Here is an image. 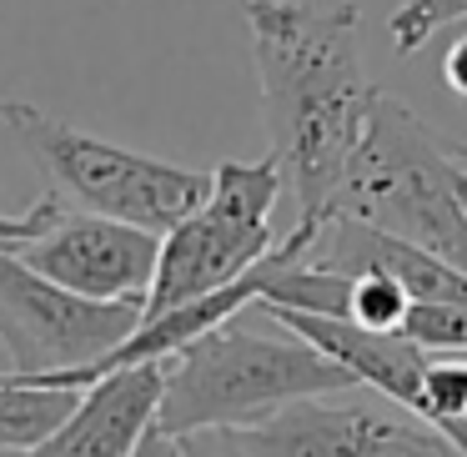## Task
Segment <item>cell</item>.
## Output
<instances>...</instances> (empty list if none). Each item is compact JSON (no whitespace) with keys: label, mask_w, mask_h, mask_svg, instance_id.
Masks as SVG:
<instances>
[{"label":"cell","mask_w":467,"mask_h":457,"mask_svg":"<svg viewBox=\"0 0 467 457\" xmlns=\"http://www.w3.org/2000/svg\"><path fill=\"white\" fill-rule=\"evenodd\" d=\"M242 16L262 86L266 156L296 202L292 232L317 236V226L337 212L342 176L362 141L367 101L377 91L362 76V5L246 0Z\"/></svg>","instance_id":"obj_1"},{"label":"cell","mask_w":467,"mask_h":457,"mask_svg":"<svg viewBox=\"0 0 467 457\" xmlns=\"http://www.w3.org/2000/svg\"><path fill=\"white\" fill-rule=\"evenodd\" d=\"M467 171V146L447 141L407 101L372 91L362 141L342 176L332 216L387 232L407 246L442 256L467 276V216L457 202V176Z\"/></svg>","instance_id":"obj_2"},{"label":"cell","mask_w":467,"mask_h":457,"mask_svg":"<svg viewBox=\"0 0 467 457\" xmlns=\"http://www.w3.org/2000/svg\"><path fill=\"white\" fill-rule=\"evenodd\" d=\"M352 387V372H342L332 357L306 347L302 337H262L226 322L166 362L151 427L166 437L206 432V427L242 432L292 402L337 397Z\"/></svg>","instance_id":"obj_3"},{"label":"cell","mask_w":467,"mask_h":457,"mask_svg":"<svg viewBox=\"0 0 467 457\" xmlns=\"http://www.w3.org/2000/svg\"><path fill=\"white\" fill-rule=\"evenodd\" d=\"M0 126L11 131L21 156L36 166V176L51 186L46 196H56L66 212L111 216V222L166 236L176 222H186L206 202V186H212L206 171L101 141V136L61 121L56 111H46L36 101H11L5 96L0 101Z\"/></svg>","instance_id":"obj_4"},{"label":"cell","mask_w":467,"mask_h":457,"mask_svg":"<svg viewBox=\"0 0 467 457\" xmlns=\"http://www.w3.org/2000/svg\"><path fill=\"white\" fill-rule=\"evenodd\" d=\"M282 192L286 186L272 156L216 166L206 202L161 236V256H156V276L141 302V317L171 312L182 302H196V296H212L222 286L242 282L276 246L272 212Z\"/></svg>","instance_id":"obj_5"},{"label":"cell","mask_w":467,"mask_h":457,"mask_svg":"<svg viewBox=\"0 0 467 457\" xmlns=\"http://www.w3.org/2000/svg\"><path fill=\"white\" fill-rule=\"evenodd\" d=\"M141 327V302H86L36 276L11 246H0V347L11 372L41 377L91 367Z\"/></svg>","instance_id":"obj_6"},{"label":"cell","mask_w":467,"mask_h":457,"mask_svg":"<svg viewBox=\"0 0 467 457\" xmlns=\"http://www.w3.org/2000/svg\"><path fill=\"white\" fill-rule=\"evenodd\" d=\"M236 442L246 447V457H467L422 417L372 397H306L272 412L266 422L242 427Z\"/></svg>","instance_id":"obj_7"},{"label":"cell","mask_w":467,"mask_h":457,"mask_svg":"<svg viewBox=\"0 0 467 457\" xmlns=\"http://www.w3.org/2000/svg\"><path fill=\"white\" fill-rule=\"evenodd\" d=\"M36 276L86 296V302H146L161 256V236L111 216L61 212L41 236L11 246Z\"/></svg>","instance_id":"obj_8"},{"label":"cell","mask_w":467,"mask_h":457,"mask_svg":"<svg viewBox=\"0 0 467 457\" xmlns=\"http://www.w3.org/2000/svg\"><path fill=\"white\" fill-rule=\"evenodd\" d=\"M161 377H166V362H146V367L106 372L101 382L81 387L76 412L41 447H31V457H131L156 417Z\"/></svg>","instance_id":"obj_9"},{"label":"cell","mask_w":467,"mask_h":457,"mask_svg":"<svg viewBox=\"0 0 467 457\" xmlns=\"http://www.w3.org/2000/svg\"><path fill=\"white\" fill-rule=\"evenodd\" d=\"M81 392H66V387H36L26 377L5 372L0 377V447H16V452H31L41 447L66 417L76 412Z\"/></svg>","instance_id":"obj_10"},{"label":"cell","mask_w":467,"mask_h":457,"mask_svg":"<svg viewBox=\"0 0 467 457\" xmlns=\"http://www.w3.org/2000/svg\"><path fill=\"white\" fill-rule=\"evenodd\" d=\"M462 16H467V0H397L392 21H387L392 51L397 56H417L437 31H447V26L462 21Z\"/></svg>","instance_id":"obj_11"},{"label":"cell","mask_w":467,"mask_h":457,"mask_svg":"<svg viewBox=\"0 0 467 457\" xmlns=\"http://www.w3.org/2000/svg\"><path fill=\"white\" fill-rule=\"evenodd\" d=\"M407 317V292L387 276H352V312L347 322L362 332H402Z\"/></svg>","instance_id":"obj_12"},{"label":"cell","mask_w":467,"mask_h":457,"mask_svg":"<svg viewBox=\"0 0 467 457\" xmlns=\"http://www.w3.org/2000/svg\"><path fill=\"white\" fill-rule=\"evenodd\" d=\"M66 206L56 202V196H41L36 206H26V212H16V216H0V246H21V242H31V236H41L46 226L61 216Z\"/></svg>","instance_id":"obj_13"},{"label":"cell","mask_w":467,"mask_h":457,"mask_svg":"<svg viewBox=\"0 0 467 457\" xmlns=\"http://www.w3.org/2000/svg\"><path fill=\"white\" fill-rule=\"evenodd\" d=\"M176 457H246V447L226 427H206V432L176 437Z\"/></svg>","instance_id":"obj_14"},{"label":"cell","mask_w":467,"mask_h":457,"mask_svg":"<svg viewBox=\"0 0 467 457\" xmlns=\"http://www.w3.org/2000/svg\"><path fill=\"white\" fill-rule=\"evenodd\" d=\"M442 86L467 101V36H457V41L447 46V56H442Z\"/></svg>","instance_id":"obj_15"},{"label":"cell","mask_w":467,"mask_h":457,"mask_svg":"<svg viewBox=\"0 0 467 457\" xmlns=\"http://www.w3.org/2000/svg\"><path fill=\"white\" fill-rule=\"evenodd\" d=\"M131 457H176V437H166V432H156V427H146Z\"/></svg>","instance_id":"obj_16"},{"label":"cell","mask_w":467,"mask_h":457,"mask_svg":"<svg viewBox=\"0 0 467 457\" xmlns=\"http://www.w3.org/2000/svg\"><path fill=\"white\" fill-rule=\"evenodd\" d=\"M457 202H462V216H467V171L457 176Z\"/></svg>","instance_id":"obj_17"},{"label":"cell","mask_w":467,"mask_h":457,"mask_svg":"<svg viewBox=\"0 0 467 457\" xmlns=\"http://www.w3.org/2000/svg\"><path fill=\"white\" fill-rule=\"evenodd\" d=\"M0 457H31V452H16V447H0Z\"/></svg>","instance_id":"obj_18"}]
</instances>
